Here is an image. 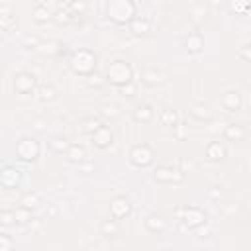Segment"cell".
Listing matches in <instances>:
<instances>
[{"mask_svg": "<svg viewBox=\"0 0 251 251\" xmlns=\"http://www.w3.org/2000/svg\"><path fill=\"white\" fill-rule=\"evenodd\" d=\"M65 155H67V159H69L71 163H78V165H80V163L86 161V149H84L82 145H78V143H69Z\"/></svg>", "mask_w": 251, "mask_h": 251, "instance_id": "ac0fdd59", "label": "cell"}, {"mask_svg": "<svg viewBox=\"0 0 251 251\" xmlns=\"http://www.w3.org/2000/svg\"><path fill=\"white\" fill-rule=\"evenodd\" d=\"M53 18H55V22H57L59 25H69V24H75V22H76V18H75L67 8H63V10H59L57 14H53Z\"/></svg>", "mask_w": 251, "mask_h": 251, "instance_id": "f1b7e54d", "label": "cell"}, {"mask_svg": "<svg viewBox=\"0 0 251 251\" xmlns=\"http://www.w3.org/2000/svg\"><path fill=\"white\" fill-rule=\"evenodd\" d=\"M222 106L227 110V112H235L241 108V96L235 92V90H227L224 96H222Z\"/></svg>", "mask_w": 251, "mask_h": 251, "instance_id": "d6986e66", "label": "cell"}, {"mask_svg": "<svg viewBox=\"0 0 251 251\" xmlns=\"http://www.w3.org/2000/svg\"><path fill=\"white\" fill-rule=\"evenodd\" d=\"M86 84H88V86H96V88H98V86H102V84H104V78L94 71V73H90V75L86 76Z\"/></svg>", "mask_w": 251, "mask_h": 251, "instance_id": "e575fe53", "label": "cell"}, {"mask_svg": "<svg viewBox=\"0 0 251 251\" xmlns=\"http://www.w3.org/2000/svg\"><path fill=\"white\" fill-rule=\"evenodd\" d=\"M239 55H241L243 61H249V59H251V55H249V45H243V47L239 49Z\"/></svg>", "mask_w": 251, "mask_h": 251, "instance_id": "74e56055", "label": "cell"}, {"mask_svg": "<svg viewBox=\"0 0 251 251\" xmlns=\"http://www.w3.org/2000/svg\"><path fill=\"white\" fill-rule=\"evenodd\" d=\"M245 135H247V131H245V127H243L241 124H229V126L224 129V137H226L227 141H243Z\"/></svg>", "mask_w": 251, "mask_h": 251, "instance_id": "ffe728a7", "label": "cell"}, {"mask_svg": "<svg viewBox=\"0 0 251 251\" xmlns=\"http://www.w3.org/2000/svg\"><path fill=\"white\" fill-rule=\"evenodd\" d=\"M12 10H10V6H4V4H0V20H8V22H12Z\"/></svg>", "mask_w": 251, "mask_h": 251, "instance_id": "8d00e7d4", "label": "cell"}, {"mask_svg": "<svg viewBox=\"0 0 251 251\" xmlns=\"http://www.w3.org/2000/svg\"><path fill=\"white\" fill-rule=\"evenodd\" d=\"M37 94H39V100L41 102H53V100H57V88L53 86V84H41L39 86V90H37Z\"/></svg>", "mask_w": 251, "mask_h": 251, "instance_id": "d4e9b609", "label": "cell"}, {"mask_svg": "<svg viewBox=\"0 0 251 251\" xmlns=\"http://www.w3.org/2000/svg\"><path fill=\"white\" fill-rule=\"evenodd\" d=\"M131 78H133V71H131V67H129L126 61H122V59L110 63L108 69H106V80H110L114 86H124V84H127Z\"/></svg>", "mask_w": 251, "mask_h": 251, "instance_id": "3957f363", "label": "cell"}, {"mask_svg": "<svg viewBox=\"0 0 251 251\" xmlns=\"http://www.w3.org/2000/svg\"><path fill=\"white\" fill-rule=\"evenodd\" d=\"M127 27H129V31H131L133 35H137V37H145V35H149V31H151L149 20H147V18H139V16H135V18L127 24Z\"/></svg>", "mask_w": 251, "mask_h": 251, "instance_id": "2e32d148", "label": "cell"}, {"mask_svg": "<svg viewBox=\"0 0 251 251\" xmlns=\"http://www.w3.org/2000/svg\"><path fill=\"white\" fill-rule=\"evenodd\" d=\"M182 222H184L190 229H196V227H200L202 224H206V214H204L200 208H196V206H186V208H184Z\"/></svg>", "mask_w": 251, "mask_h": 251, "instance_id": "7c38bea8", "label": "cell"}, {"mask_svg": "<svg viewBox=\"0 0 251 251\" xmlns=\"http://www.w3.org/2000/svg\"><path fill=\"white\" fill-rule=\"evenodd\" d=\"M139 80L147 88H157V86H163L167 82V75L157 67H145L139 75Z\"/></svg>", "mask_w": 251, "mask_h": 251, "instance_id": "52a82bcc", "label": "cell"}, {"mask_svg": "<svg viewBox=\"0 0 251 251\" xmlns=\"http://www.w3.org/2000/svg\"><path fill=\"white\" fill-rule=\"evenodd\" d=\"M47 145H49V149L55 151V153H65L67 147H69V141H67L63 135H55V137H51V141H49Z\"/></svg>", "mask_w": 251, "mask_h": 251, "instance_id": "83f0119b", "label": "cell"}, {"mask_svg": "<svg viewBox=\"0 0 251 251\" xmlns=\"http://www.w3.org/2000/svg\"><path fill=\"white\" fill-rule=\"evenodd\" d=\"M127 159H129V163H131L133 167L145 169V167H149V165L155 161V151H153V147L147 145V143H137V145H133V147L129 149Z\"/></svg>", "mask_w": 251, "mask_h": 251, "instance_id": "277c9868", "label": "cell"}, {"mask_svg": "<svg viewBox=\"0 0 251 251\" xmlns=\"http://www.w3.org/2000/svg\"><path fill=\"white\" fill-rule=\"evenodd\" d=\"M39 53H43V55H47V57H53V55H59L61 51H63V43H59V41H39L37 43V47H35Z\"/></svg>", "mask_w": 251, "mask_h": 251, "instance_id": "44dd1931", "label": "cell"}, {"mask_svg": "<svg viewBox=\"0 0 251 251\" xmlns=\"http://www.w3.org/2000/svg\"><path fill=\"white\" fill-rule=\"evenodd\" d=\"M129 214H131V204H129V200L126 196H118V198H114L110 202V216L114 220H124Z\"/></svg>", "mask_w": 251, "mask_h": 251, "instance_id": "8fae6325", "label": "cell"}, {"mask_svg": "<svg viewBox=\"0 0 251 251\" xmlns=\"http://www.w3.org/2000/svg\"><path fill=\"white\" fill-rule=\"evenodd\" d=\"M35 88V76L31 73H18L14 76V90L18 94H31Z\"/></svg>", "mask_w": 251, "mask_h": 251, "instance_id": "9c48e42d", "label": "cell"}, {"mask_svg": "<svg viewBox=\"0 0 251 251\" xmlns=\"http://www.w3.org/2000/svg\"><path fill=\"white\" fill-rule=\"evenodd\" d=\"M100 231H102L104 237H118V235H120V224H118V220L112 218V220L102 222Z\"/></svg>", "mask_w": 251, "mask_h": 251, "instance_id": "cb8c5ba5", "label": "cell"}, {"mask_svg": "<svg viewBox=\"0 0 251 251\" xmlns=\"http://www.w3.org/2000/svg\"><path fill=\"white\" fill-rule=\"evenodd\" d=\"M22 184V173L16 169V167H10L6 165L2 171H0V186L4 190H14Z\"/></svg>", "mask_w": 251, "mask_h": 251, "instance_id": "ba28073f", "label": "cell"}, {"mask_svg": "<svg viewBox=\"0 0 251 251\" xmlns=\"http://www.w3.org/2000/svg\"><path fill=\"white\" fill-rule=\"evenodd\" d=\"M65 8H67L75 18H80V16H84V12H86V4H84V0H71Z\"/></svg>", "mask_w": 251, "mask_h": 251, "instance_id": "f546056e", "label": "cell"}, {"mask_svg": "<svg viewBox=\"0 0 251 251\" xmlns=\"http://www.w3.org/2000/svg\"><path fill=\"white\" fill-rule=\"evenodd\" d=\"M53 18V14H51V10L45 6V4H37L35 6V10H33V20L37 22V24H45V22H49Z\"/></svg>", "mask_w": 251, "mask_h": 251, "instance_id": "484cf974", "label": "cell"}, {"mask_svg": "<svg viewBox=\"0 0 251 251\" xmlns=\"http://www.w3.org/2000/svg\"><path fill=\"white\" fill-rule=\"evenodd\" d=\"M159 122H161V126H165V127H176V126H178V114H176L175 110H171V108H165V110L159 114Z\"/></svg>", "mask_w": 251, "mask_h": 251, "instance_id": "7402d4cb", "label": "cell"}, {"mask_svg": "<svg viewBox=\"0 0 251 251\" xmlns=\"http://www.w3.org/2000/svg\"><path fill=\"white\" fill-rule=\"evenodd\" d=\"M12 247H14V239L10 235H6V233H0V251L12 249Z\"/></svg>", "mask_w": 251, "mask_h": 251, "instance_id": "d590c367", "label": "cell"}, {"mask_svg": "<svg viewBox=\"0 0 251 251\" xmlns=\"http://www.w3.org/2000/svg\"><path fill=\"white\" fill-rule=\"evenodd\" d=\"M118 88H120V94H122V96H126V98H133V96H135V92H137V86L133 84V80H129L127 84L118 86Z\"/></svg>", "mask_w": 251, "mask_h": 251, "instance_id": "d6a6232c", "label": "cell"}, {"mask_svg": "<svg viewBox=\"0 0 251 251\" xmlns=\"http://www.w3.org/2000/svg\"><path fill=\"white\" fill-rule=\"evenodd\" d=\"M4 33H6V31H4V25L0 24V37H4Z\"/></svg>", "mask_w": 251, "mask_h": 251, "instance_id": "f35d334b", "label": "cell"}, {"mask_svg": "<svg viewBox=\"0 0 251 251\" xmlns=\"http://www.w3.org/2000/svg\"><path fill=\"white\" fill-rule=\"evenodd\" d=\"M0 226H4V227L16 226V212L14 210H2L0 212Z\"/></svg>", "mask_w": 251, "mask_h": 251, "instance_id": "1f68e13d", "label": "cell"}, {"mask_svg": "<svg viewBox=\"0 0 251 251\" xmlns=\"http://www.w3.org/2000/svg\"><path fill=\"white\" fill-rule=\"evenodd\" d=\"M102 126V122L100 120H96V118H86V120H82V124H80V129L84 131V133H92V131H96L98 127Z\"/></svg>", "mask_w": 251, "mask_h": 251, "instance_id": "4dcf8cb0", "label": "cell"}, {"mask_svg": "<svg viewBox=\"0 0 251 251\" xmlns=\"http://www.w3.org/2000/svg\"><path fill=\"white\" fill-rule=\"evenodd\" d=\"M131 118H133V122H137V124H149V122H153V118H155V110H153V106H149V104H139V106H135Z\"/></svg>", "mask_w": 251, "mask_h": 251, "instance_id": "e0dca14e", "label": "cell"}, {"mask_svg": "<svg viewBox=\"0 0 251 251\" xmlns=\"http://www.w3.org/2000/svg\"><path fill=\"white\" fill-rule=\"evenodd\" d=\"M184 45H186V49H188L190 53H198V51H202V47H204V39H202L200 33H188L186 39H184Z\"/></svg>", "mask_w": 251, "mask_h": 251, "instance_id": "603a6c76", "label": "cell"}, {"mask_svg": "<svg viewBox=\"0 0 251 251\" xmlns=\"http://www.w3.org/2000/svg\"><path fill=\"white\" fill-rule=\"evenodd\" d=\"M96 55L90 51V49H78V51H75L73 53V57H71V67H73V71L76 73V75H80V76H88L90 73H94L96 71Z\"/></svg>", "mask_w": 251, "mask_h": 251, "instance_id": "7a4b0ae2", "label": "cell"}, {"mask_svg": "<svg viewBox=\"0 0 251 251\" xmlns=\"http://www.w3.org/2000/svg\"><path fill=\"white\" fill-rule=\"evenodd\" d=\"M153 178L159 182H173V184H180L184 180V171L178 167H171V165H159L153 171Z\"/></svg>", "mask_w": 251, "mask_h": 251, "instance_id": "8992f818", "label": "cell"}, {"mask_svg": "<svg viewBox=\"0 0 251 251\" xmlns=\"http://www.w3.org/2000/svg\"><path fill=\"white\" fill-rule=\"evenodd\" d=\"M20 204H22V208H25V210L31 212L33 208H37V204H39V196H37L35 192H25V194H22Z\"/></svg>", "mask_w": 251, "mask_h": 251, "instance_id": "4316f807", "label": "cell"}, {"mask_svg": "<svg viewBox=\"0 0 251 251\" xmlns=\"http://www.w3.org/2000/svg\"><path fill=\"white\" fill-rule=\"evenodd\" d=\"M204 153H206V159H208V161H214V163H222V161L227 157V151H226V147H224L220 141L208 143Z\"/></svg>", "mask_w": 251, "mask_h": 251, "instance_id": "9a60e30c", "label": "cell"}, {"mask_svg": "<svg viewBox=\"0 0 251 251\" xmlns=\"http://www.w3.org/2000/svg\"><path fill=\"white\" fill-rule=\"evenodd\" d=\"M41 153V145L35 137H22L16 145V155L22 161H35Z\"/></svg>", "mask_w": 251, "mask_h": 251, "instance_id": "5b68a950", "label": "cell"}, {"mask_svg": "<svg viewBox=\"0 0 251 251\" xmlns=\"http://www.w3.org/2000/svg\"><path fill=\"white\" fill-rule=\"evenodd\" d=\"M143 226H145V229H147L149 233H153V235H159V233H163V231L167 229V220H165L161 214L153 212V214H149V216L145 218Z\"/></svg>", "mask_w": 251, "mask_h": 251, "instance_id": "5bb4252c", "label": "cell"}, {"mask_svg": "<svg viewBox=\"0 0 251 251\" xmlns=\"http://www.w3.org/2000/svg\"><path fill=\"white\" fill-rule=\"evenodd\" d=\"M188 116H190L194 122H198V124H210V122L214 120V114H212L210 106L204 104V102L194 104V106L188 110Z\"/></svg>", "mask_w": 251, "mask_h": 251, "instance_id": "4fadbf2b", "label": "cell"}, {"mask_svg": "<svg viewBox=\"0 0 251 251\" xmlns=\"http://www.w3.org/2000/svg\"><path fill=\"white\" fill-rule=\"evenodd\" d=\"M90 137H92L94 147H98V149H108V147L114 143V133H112V129H110L108 126H104V124H102L96 131H92Z\"/></svg>", "mask_w": 251, "mask_h": 251, "instance_id": "30bf717a", "label": "cell"}, {"mask_svg": "<svg viewBox=\"0 0 251 251\" xmlns=\"http://www.w3.org/2000/svg\"><path fill=\"white\" fill-rule=\"evenodd\" d=\"M102 114H104L106 118H112V120H114V118L120 116V110H118L116 104H104V106H102Z\"/></svg>", "mask_w": 251, "mask_h": 251, "instance_id": "836d02e7", "label": "cell"}, {"mask_svg": "<svg viewBox=\"0 0 251 251\" xmlns=\"http://www.w3.org/2000/svg\"><path fill=\"white\" fill-rule=\"evenodd\" d=\"M106 14L114 24L124 25L135 18V4L131 0H110Z\"/></svg>", "mask_w": 251, "mask_h": 251, "instance_id": "6da1fadb", "label": "cell"}]
</instances>
